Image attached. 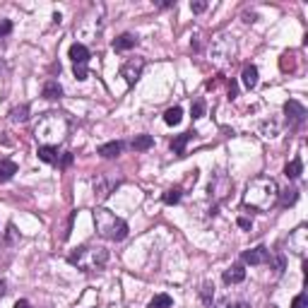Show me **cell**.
Here are the masks:
<instances>
[{
    "instance_id": "8",
    "label": "cell",
    "mask_w": 308,
    "mask_h": 308,
    "mask_svg": "<svg viewBox=\"0 0 308 308\" xmlns=\"http://www.w3.org/2000/svg\"><path fill=\"white\" fill-rule=\"evenodd\" d=\"M70 58H73L75 65H87V60H89V51H87V46H84V44H73V46H70Z\"/></svg>"
},
{
    "instance_id": "22",
    "label": "cell",
    "mask_w": 308,
    "mask_h": 308,
    "mask_svg": "<svg viewBox=\"0 0 308 308\" xmlns=\"http://www.w3.org/2000/svg\"><path fill=\"white\" fill-rule=\"evenodd\" d=\"M10 118L15 120V123H24L29 118V106L27 104H22V106H17V109H12L10 111Z\"/></svg>"
},
{
    "instance_id": "4",
    "label": "cell",
    "mask_w": 308,
    "mask_h": 308,
    "mask_svg": "<svg viewBox=\"0 0 308 308\" xmlns=\"http://www.w3.org/2000/svg\"><path fill=\"white\" fill-rule=\"evenodd\" d=\"M145 70V60L142 58H130L123 68H120V77H126L128 84H135L140 80V75Z\"/></svg>"
},
{
    "instance_id": "17",
    "label": "cell",
    "mask_w": 308,
    "mask_h": 308,
    "mask_svg": "<svg viewBox=\"0 0 308 308\" xmlns=\"http://www.w3.org/2000/svg\"><path fill=\"white\" fill-rule=\"evenodd\" d=\"M44 97L46 99H60V97H63V87H60L55 80H48L44 84Z\"/></svg>"
},
{
    "instance_id": "5",
    "label": "cell",
    "mask_w": 308,
    "mask_h": 308,
    "mask_svg": "<svg viewBox=\"0 0 308 308\" xmlns=\"http://www.w3.org/2000/svg\"><path fill=\"white\" fill-rule=\"evenodd\" d=\"M284 113H287L291 126H301V123L306 120V109H303V104H299L296 99H289L284 104Z\"/></svg>"
},
{
    "instance_id": "34",
    "label": "cell",
    "mask_w": 308,
    "mask_h": 308,
    "mask_svg": "<svg viewBox=\"0 0 308 308\" xmlns=\"http://www.w3.org/2000/svg\"><path fill=\"white\" fill-rule=\"evenodd\" d=\"M229 97H231V99L236 97V82H229Z\"/></svg>"
},
{
    "instance_id": "15",
    "label": "cell",
    "mask_w": 308,
    "mask_h": 308,
    "mask_svg": "<svg viewBox=\"0 0 308 308\" xmlns=\"http://www.w3.org/2000/svg\"><path fill=\"white\" fill-rule=\"evenodd\" d=\"M39 159L46 164H55L58 162V149L53 145H41L39 147Z\"/></svg>"
},
{
    "instance_id": "25",
    "label": "cell",
    "mask_w": 308,
    "mask_h": 308,
    "mask_svg": "<svg viewBox=\"0 0 308 308\" xmlns=\"http://www.w3.org/2000/svg\"><path fill=\"white\" fill-rule=\"evenodd\" d=\"M193 118H202V116H205V101H202V99H195V101H193Z\"/></svg>"
},
{
    "instance_id": "3",
    "label": "cell",
    "mask_w": 308,
    "mask_h": 308,
    "mask_svg": "<svg viewBox=\"0 0 308 308\" xmlns=\"http://www.w3.org/2000/svg\"><path fill=\"white\" fill-rule=\"evenodd\" d=\"M109 260V253L104 248H77V253L70 255V263L73 265H80L84 267L87 272L91 270H101L104 265Z\"/></svg>"
},
{
    "instance_id": "27",
    "label": "cell",
    "mask_w": 308,
    "mask_h": 308,
    "mask_svg": "<svg viewBox=\"0 0 308 308\" xmlns=\"http://www.w3.org/2000/svg\"><path fill=\"white\" fill-rule=\"evenodd\" d=\"M73 73H75V77H77V80H87V65H75L73 68Z\"/></svg>"
},
{
    "instance_id": "37",
    "label": "cell",
    "mask_w": 308,
    "mask_h": 308,
    "mask_svg": "<svg viewBox=\"0 0 308 308\" xmlns=\"http://www.w3.org/2000/svg\"><path fill=\"white\" fill-rule=\"evenodd\" d=\"M5 294V282H0V296Z\"/></svg>"
},
{
    "instance_id": "7",
    "label": "cell",
    "mask_w": 308,
    "mask_h": 308,
    "mask_svg": "<svg viewBox=\"0 0 308 308\" xmlns=\"http://www.w3.org/2000/svg\"><path fill=\"white\" fill-rule=\"evenodd\" d=\"M270 258H272L270 251H267L265 245H258V248L245 251V253H243V263H248V265H265V263H270Z\"/></svg>"
},
{
    "instance_id": "26",
    "label": "cell",
    "mask_w": 308,
    "mask_h": 308,
    "mask_svg": "<svg viewBox=\"0 0 308 308\" xmlns=\"http://www.w3.org/2000/svg\"><path fill=\"white\" fill-rule=\"evenodd\" d=\"M291 308H308V296H306V294L294 296V301H291Z\"/></svg>"
},
{
    "instance_id": "16",
    "label": "cell",
    "mask_w": 308,
    "mask_h": 308,
    "mask_svg": "<svg viewBox=\"0 0 308 308\" xmlns=\"http://www.w3.org/2000/svg\"><path fill=\"white\" fill-rule=\"evenodd\" d=\"M301 171H303V162H301L299 157H294V159L287 164V169H284V176L294 181V178H299V176H301Z\"/></svg>"
},
{
    "instance_id": "6",
    "label": "cell",
    "mask_w": 308,
    "mask_h": 308,
    "mask_svg": "<svg viewBox=\"0 0 308 308\" xmlns=\"http://www.w3.org/2000/svg\"><path fill=\"white\" fill-rule=\"evenodd\" d=\"M116 186H118V181H113V178H111V176H106V173H101V176H97V178H94V195H97L99 200H106Z\"/></svg>"
},
{
    "instance_id": "19",
    "label": "cell",
    "mask_w": 308,
    "mask_h": 308,
    "mask_svg": "<svg viewBox=\"0 0 308 308\" xmlns=\"http://www.w3.org/2000/svg\"><path fill=\"white\" fill-rule=\"evenodd\" d=\"M154 145V140H152V135H137L135 140H133V149L135 152H145V149H149V147Z\"/></svg>"
},
{
    "instance_id": "9",
    "label": "cell",
    "mask_w": 308,
    "mask_h": 308,
    "mask_svg": "<svg viewBox=\"0 0 308 308\" xmlns=\"http://www.w3.org/2000/svg\"><path fill=\"white\" fill-rule=\"evenodd\" d=\"M243 280H245L243 265H231V267L224 272V282H227V284H241Z\"/></svg>"
},
{
    "instance_id": "28",
    "label": "cell",
    "mask_w": 308,
    "mask_h": 308,
    "mask_svg": "<svg viewBox=\"0 0 308 308\" xmlns=\"http://www.w3.org/2000/svg\"><path fill=\"white\" fill-rule=\"evenodd\" d=\"M12 32V22L10 19H0V37H8Z\"/></svg>"
},
{
    "instance_id": "1",
    "label": "cell",
    "mask_w": 308,
    "mask_h": 308,
    "mask_svg": "<svg viewBox=\"0 0 308 308\" xmlns=\"http://www.w3.org/2000/svg\"><path fill=\"white\" fill-rule=\"evenodd\" d=\"M280 188L274 178L270 176H255L253 181H248L245 186V195H243V205L251 207L253 212H267V209L277 202Z\"/></svg>"
},
{
    "instance_id": "32",
    "label": "cell",
    "mask_w": 308,
    "mask_h": 308,
    "mask_svg": "<svg viewBox=\"0 0 308 308\" xmlns=\"http://www.w3.org/2000/svg\"><path fill=\"white\" fill-rule=\"evenodd\" d=\"M274 265H277V272H284V258H282V255H277Z\"/></svg>"
},
{
    "instance_id": "14",
    "label": "cell",
    "mask_w": 308,
    "mask_h": 308,
    "mask_svg": "<svg viewBox=\"0 0 308 308\" xmlns=\"http://www.w3.org/2000/svg\"><path fill=\"white\" fill-rule=\"evenodd\" d=\"M17 173V164L12 159H0V181H10Z\"/></svg>"
},
{
    "instance_id": "33",
    "label": "cell",
    "mask_w": 308,
    "mask_h": 308,
    "mask_svg": "<svg viewBox=\"0 0 308 308\" xmlns=\"http://www.w3.org/2000/svg\"><path fill=\"white\" fill-rule=\"evenodd\" d=\"M60 164H63V166H70V164H73V154L68 152V154L63 157V162H60Z\"/></svg>"
},
{
    "instance_id": "11",
    "label": "cell",
    "mask_w": 308,
    "mask_h": 308,
    "mask_svg": "<svg viewBox=\"0 0 308 308\" xmlns=\"http://www.w3.org/2000/svg\"><path fill=\"white\" fill-rule=\"evenodd\" d=\"M135 44H137L135 34H120V37L113 41V48H116V51H130V48H135Z\"/></svg>"
},
{
    "instance_id": "24",
    "label": "cell",
    "mask_w": 308,
    "mask_h": 308,
    "mask_svg": "<svg viewBox=\"0 0 308 308\" xmlns=\"http://www.w3.org/2000/svg\"><path fill=\"white\" fill-rule=\"evenodd\" d=\"M294 58H296L294 53H284V55H282L280 65H282V70H284V73H287V70H294V68H296V60H294Z\"/></svg>"
},
{
    "instance_id": "31",
    "label": "cell",
    "mask_w": 308,
    "mask_h": 308,
    "mask_svg": "<svg viewBox=\"0 0 308 308\" xmlns=\"http://www.w3.org/2000/svg\"><path fill=\"white\" fill-rule=\"evenodd\" d=\"M238 227H241V229H251V219H248V217H238Z\"/></svg>"
},
{
    "instance_id": "30",
    "label": "cell",
    "mask_w": 308,
    "mask_h": 308,
    "mask_svg": "<svg viewBox=\"0 0 308 308\" xmlns=\"http://www.w3.org/2000/svg\"><path fill=\"white\" fill-rule=\"evenodd\" d=\"M209 296H214V287H209V284H205V287H202V299L209 301Z\"/></svg>"
},
{
    "instance_id": "13",
    "label": "cell",
    "mask_w": 308,
    "mask_h": 308,
    "mask_svg": "<svg viewBox=\"0 0 308 308\" xmlns=\"http://www.w3.org/2000/svg\"><path fill=\"white\" fill-rule=\"evenodd\" d=\"M193 135H195V133H183V135L176 137V140L171 142L173 154H178V157H183V154H186V145H188V142L193 140Z\"/></svg>"
},
{
    "instance_id": "20",
    "label": "cell",
    "mask_w": 308,
    "mask_h": 308,
    "mask_svg": "<svg viewBox=\"0 0 308 308\" xmlns=\"http://www.w3.org/2000/svg\"><path fill=\"white\" fill-rule=\"evenodd\" d=\"M277 198H280V202L284 207H289V205H294V202L299 200V191H296V188H287V191H282V195H277Z\"/></svg>"
},
{
    "instance_id": "2",
    "label": "cell",
    "mask_w": 308,
    "mask_h": 308,
    "mask_svg": "<svg viewBox=\"0 0 308 308\" xmlns=\"http://www.w3.org/2000/svg\"><path fill=\"white\" fill-rule=\"evenodd\" d=\"M94 224H97L99 236L109 238V241H123L128 236V224L109 209H97L94 212Z\"/></svg>"
},
{
    "instance_id": "21",
    "label": "cell",
    "mask_w": 308,
    "mask_h": 308,
    "mask_svg": "<svg viewBox=\"0 0 308 308\" xmlns=\"http://www.w3.org/2000/svg\"><path fill=\"white\" fill-rule=\"evenodd\" d=\"M173 299L169 294H157L152 301H149V308H171Z\"/></svg>"
},
{
    "instance_id": "23",
    "label": "cell",
    "mask_w": 308,
    "mask_h": 308,
    "mask_svg": "<svg viewBox=\"0 0 308 308\" xmlns=\"http://www.w3.org/2000/svg\"><path fill=\"white\" fill-rule=\"evenodd\" d=\"M164 205H178L181 202V188H171V191H166L162 195Z\"/></svg>"
},
{
    "instance_id": "18",
    "label": "cell",
    "mask_w": 308,
    "mask_h": 308,
    "mask_svg": "<svg viewBox=\"0 0 308 308\" xmlns=\"http://www.w3.org/2000/svg\"><path fill=\"white\" fill-rule=\"evenodd\" d=\"M181 118H183V109L181 106H173V109H169L164 113V123H166V126H178Z\"/></svg>"
},
{
    "instance_id": "12",
    "label": "cell",
    "mask_w": 308,
    "mask_h": 308,
    "mask_svg": "<svg viewBox=\"0 0 308 308\" xmlns=\"http://www.w3.org/2000/svg\"><path fill=\"white\" fill-rule=\"evenodd\" d=\"M241 80H243L245 89H253L255 84H258V68H255V65H245L243 75H241Z\"/></svg>"
},
{
    "instance_id": "36",
    "label": "cell",
    "mask_w": 308,
    "mask_h": 308,
    "mask_svg": "<svg viewBox=\"0 0 308 308\" xmlns=\"http://www.w3.org/2000/svg\"><path fill=\"white\" fill-rule=\"evenodd\" d=\"M229 308H251V306H248L245 301H238V303H231V306H229Z\"/></svg>"
},
{
    "instance_id": "35",
    "label": "cell",
    "mask_w": 308,
    "mask_h": 308,
    "mask_svg": "<svg viewBox=\"0 0 308 308\" xmlns=\"http://www.w3.org/2000/svg\"><path fill=\"white\" fill-rule=\"evenodd\" d=\"M15 308H32L29 306V301H24V299H19L17 303H15Z\"/></svg>"
},
{
    "instance_id": "10",
    "label": "cell",
    "mask_w": 308,
    "mask_h": 308,
    "mask_svg": "<svg viewBox=\"0 0 308 308\" xmlns=\"http://www.w3.org/2000/svg\"><path fill=\"white\" fill-rule=\"evenodd\" d=\"M120 152H123V142H118V140H113V142H106V145L99 147V154L104 157V159H113V157H118Z\"/></svg>"
},
{
    "instance_id": "29",
    "label": "cell",
    "mask_w": 308,
    "mask_h": 308,
    "mask_svg": "<svg viewBox=\"0 0 308 308\" xmlns=\"http://www.w3.org/2000/svg\"><path fill=\"white\" fill-rule=\"evenodd\" d=\"M191 10L195 12V15H200V12H205L207 10V3L205 0H198V3H191Z\"/></svg>"
}]
</instances>
